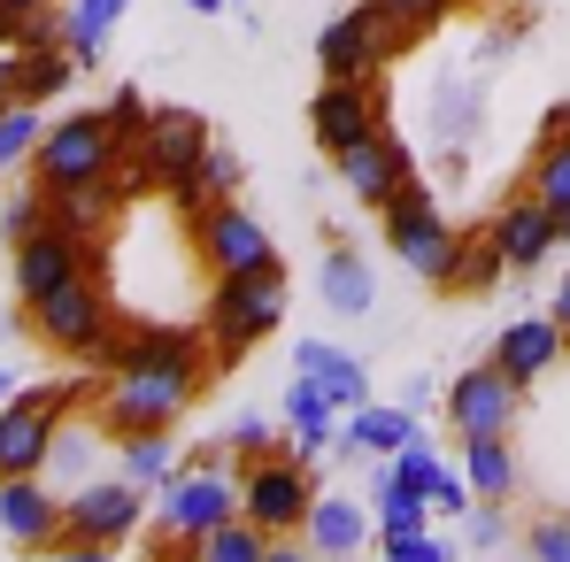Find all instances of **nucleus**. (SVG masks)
<instances>
[{
  "mask_svg": "<svg viewBox=\"0 0 570 562\" xmlns=\"http://www.w3.org/2000/svg\"><path fill=\"white\" fill-rule=\"evenodd\" d=\"M108 393H100V424L116 440L131 432H170L200 393V363H208V339L178 332V324H147L131 339H108Z\"/></svg>",
  "mask_w": 570,
  "mask_h": 562,
  "instance_id": "nucleus-1",
  "label": "nucleus"
},
{
  "mask_svg": "<svg viewBox=\"0 0 570 562\" xmlns=\"http://www.w3.org/2000/svg\"><path fill=\"white\" fill-rule=\"evenodd\" d=\"M285 324V270H255V278H216L208 293V316H200V332H208V347H216V363H239L255 339H271Z\"/></svg>",
  "mask_w": 570,
  "mask_h": 562,
  "instance_id": "nucleus-2",
  "label": "nucleus"
},
{
  "mask_svg": "<svg viewBox=\"0 0 570 562\" xmlns=\"http://www.w3.org/2000/svg\"><path fill=\"white\" fill-rule=\"evenodd\" d=\"M116 155H124V139H116V124H108V108H78V116H62V124H47V139H39V155H31V178H39V193L100 186V178L116 170Z\"/></svg>",
  "mask_w": 570,
  "mask_h": 562,
  "instance_id": "nucleus-3",
  "label": "nucleus"
},
{
  "mask_svg": "<svg viewBox=\"0 0 570 562\" xmlns=\"http://www.w3.org/2000/svg\"><path fill=\"white\" fill-rule=\"evenodd\" d=\"M31 332L62 355H100L116 339V308H108V285L100 270H78L70 285H55L47 300H31Z\"/></svg>",
  "mask_w": 570,
  "mask_h": 562,
  "instance_id": "nucleus-4",
  "label": "nucleus"
},
{
  "mask_svg": "<svg viewBox=\"0 0 570 562\" xmlns=\"http://www.w3.org/2000/svg\"><path fill=\"white\" fill-rule=\"evenodd\" d=\"M416 31L385 8V0H363V8H347L340 23H324V39H316V70L324 78H371L385 55H401Z\"/></svg>",
  "mask_w": 570,
  "mask_h": 562,
  "instance_id": "nucleus-5",
  "label": "nucleus"
},
{
  "mask_svg": "<svg viewBox=\"0 0 570 562\" xmlns=\"http://www.w3.org/2000/svg\"><path fill=\"white\" fill-rule=\"evenodd\" d=\"M78 401V385H23L8 408H0V477H39L55 455V432H62V408Z\"/></svg>",
  "mask_w": 570,
  "mask_h": 562,
  "instance_id": "nucleus-6",
  "label": "nucleus"
},
{
  "mask_svg": "<svg viewBox=\"0 0 570 562\" xmlns=\"http://www.w3.org/2000/svg\"><path fill=\"white\" fill-rule=\"evenodd\" d=\"M308 509H316L308 463H293V455H263V463H247V477H239V516H255L271 540L308 532Z\"/></svg>",
  "mask_w": 570,
  "mask_h": 562,
  "instance_id": "nucleus-7",
  "label": "nucleus"
},
{
  "mask_svg": "<svg viewBox=\"0 0 570 562\" xmlns=\"http://www.w3.org/2000/svg\"><path fill=\"white\" fill-rule=\"evenodd\" d=\"M163 501H155V516H163V532H178V540H200V532H216V524H232L239 516V477H224L216 463H178V477H163L155 485Z\"/></svg>",
  "mask_w": 570,
  "mask_h": 562,
  "instance_id": "nucleus-8",
  "label": "nucleus"
},
{
  "mask_svg": "<svg viewBox=\"0 0 570 562\" xmlns=\"http://www.w3.org/2000/svg\"><path fill=\"white\" fill-rule=\"evenodd\" d=\"M193 247H200V263H208L216 278H255V270L278 263L271 231H263L255 208H239V200H216L208 216H193Z\"/></svg>",
  "mask_w": 570,
  "mask_h": 562,
  "instance_id": "nucleus-9",
  "label": "nucleus"
},
{
  "mask_svg": "<svg viewBox=\"0 0 570 562\" xmlns=\"http://www.w3.org/2000/svg\"><path fill=\"white\" fill-rule=\"evenodd\" d=\"M147 516V485L131 477H94L62 501V540H100V548H124Z\"/></svg>",
  "mask_w": 570,
  "mask_h": 562,
  "instance_id": "nucleus-10",
  "label": "nucleus"
},
{
  "mask_svg": "<svg viewBox=\"0 0 570 562\" xmlns=\"http://www.w3.org/2000/svg\"><path fill=\"white\" fill-rule=\"evenodd\" d=\"M78 270H100V239L62 231L55 216H47L31 239H16V293H23V308H31V300H47L55 285H70Z\"/></svg>",
  "mask_w": 570,
  "mask_h": 562,
  "instance_id": "nucleus-11",
  "label": "nucleus"
},
{
  "mask_svg": "<svg viewBox=\"0 0 570 562\" xmlns=\"http://www.w3.org/2000/svg\"><path fill=\"white\" fill-rule=\"evenodd\" d=\"M517 401H524V385L501 371V363H478L448 385V424L463 432V440H509V424H517Z\"/></svg>",
  "mask_w": 570,
  "mask_h": 562,
  "instance_id": "nucleus-12",
  "label": "nucleus"
},
{
  "mask_svg": "<svg viewBox=\"0 0 570 562\" xmlns=\"http://www.w3.org/2000/svg\"><path fill=\"white\" fill-rule=\"evenodd\" d=\"M385 247H393V255H401V263H409L424 285H448L463 231H455L432 200H409V208H385Z\"/></svg>",
  "mask_w": 570,
  "mask_h": 562,
  "instance_id": "nucleus-13",
  "label": "nucleus"
},
{
  "mask_svg": "<svg viewBox=\"0 0 570 562\" xmlns=\"http://www.w3.org/2000/svg\"><path fill=\"white\" fill-rule=\"evenodd\" d=\"M308 131L324 155H340V147L385 131V100L371 93V78H324V93L308 100Z\"/></svg>",
  "mask_w": 570,
  "mask_h": 562,
  "instance_id": "nucleus-14",
  "label": "nucleus"
},
{
  "mask_svg": "<svg viewBox=\"0 0 570 562\" xmlns=\"http://www.w3.org/2000/svg\"><path fill=\"white\" fill-rule=\"evenodd\" d=\"M332 162H340V178H347V193H355L363 208H385V200H393L401 186H416V162H409V147H401V139H385V131L355 139V147H340Z\"/></svg>",
  "mask_w": 570,
  "mask_h": 562,
  "instance_id": "nucleus-15",
  "label": "nucleus"
},
{
  "mask_svg": "<svg viewBox=\"0 0 570 562\" xmlns=\"http://www.w3.org/2000/svg\"><path fill=\"white\" fill-rule=\"evenodd\" d=\"M0 532L23 555H55L62 548V501L39 477H0Z\"/></svg>",
  "mask_w": 570,
  "mask_h": 562,
  "instance_id": "nucleus-16",
  "label": "nucleus"
},
{
  "mask_svg": "<svg viewBox=\"0 0 570 562\" xmlns=\"http://www.w3.org/2000/svg\"><path fill=\"white\" fill-rule=\"evenodd\" d=\"M570 332L556 324V308L548 316H517V324H501V339H493V363L517 377V385H532V377H548L556 363H563Z\"/></svg>",
  "mask_w": 570,
  "mask_h": 562,
  "instance_id": "nucleus-17",
  "label": "nucleus"
},
{
  "mask_svg": "<svg viewBox=\"0 0 570 562\" xmlns=\"http://www.w3.org/2000/svg\"><path fill=\"white\" fill-rule=\"evenodd\" d=\"M485 231L501 239L509 270H540V263H548V255L563 247V224H556V216H548V208H540L532 193H524V200H509V208H501V216H493Z\"/></svg>",
  "mask_w": 570,
  "mask_h": 562,
  "instance_id": "nucleus-18",
  "label": "nucleus"
},
{
  "mask_svg": "<svg viewBox=\"0 0 570 562\" xmlns=\"http://www.w3.org/2000/svg\"><path fill=\"white\" fill-rule=\"evenodd\" d=\"M308 548L324 562H347L371 548V516H363V501H347V493H316V509H308Z\"/></svg>",
  "mask_w": 570,
  "mask_h": 562,
  "instance_id": "nucleus-19",
  "label": "nucleus"
},
{
  "mask_svg": "<svg viewBox=\"0 0 570 562\" xmlns=\"http://www.w3.org/2000/svg\"><path fill=\"white\" fill-rule=\"evenodd\" d=\"M285 424H293V463H316V447L340 432V401H332L316 377H293V393H285Z\"/></svg>",
  "mask_w": 570,
  "mask_h": 562,
  "instance_id": "nucleus-20",
  "label": "nucleus"
},
{
  "mask_svg": "<svg viewBox=\"0 0 570 562\" xmlns=\"http://www.w3.org/2000/svg\"><path fill=\"white\" fill-rule=\"evenodd\" d=\"M316 293H324L332 316H371V308H379V278H371V263H363L355 247H332V255H324Z\"/></svg>",
  "mask_w": 570,
  "mask_h": 562,
  "instance_id": "nucleus-21",
  "label": "nucleus"
},
{
  "mask_svg": "<svg viewBox=\"0 0 570 562\" xmlns=\"http://www.w3.org/2000/svg\"><path fill=\"white\" fill-rule=\"evenodd\" d=\"M416 440V408H401V401H363V408H347V447H363V455H401Z\"/></svg>",
  "mask_w": 570,
  "mask_h": 562,
  "instance_id": "nucleus-22",
  "label": "nucleus"
},
{
  "mask_svg": "<svg viewBox=\"0 0 570 562\" xmlns=\"http://www.w3.org/2000/svg\"><path fill=\"white\" fill-rule=\"evenodd\" d=\"M301 377H316L340 408H363L371 401V377H363V363L347 355V347H332V339H301Z\"/></svg>",
  "mask_w": 570,
  "mask_h": 562,
  "instance_id": "nucleus-23",
  "label": "nucleus"
},
{
  "mask_svg": "<svg viewBox=\"0 0 570 562\" xmlns=\"http://www.w3.org/2000/svg\"><path fill=\"white\" fill-rule=\"evenodd\" d=\"M8 62H16V100H55L70 93V78H86L70 47H16Z\"/></svg>",
  "mask_w": 570,
  "mask_h": 562,
  "instance_id": "nucleus-24",
  "label": "nucleus"
},
{
  "mask_svg": "<svg viewBox=\"0 0 570 562\" xmlns=\"http://www.w3.org/2000/svg\"><path fill=\"white\" fill-rule=\"evenodd\" d=\"M124 8L131 0H70V55H78V70H100V47H108V31L124 23Z\"/></svg>",
  "mask_w": 570,
  "mask_h": 562,
  "instance_id": "nucleus-25",
  "label": "nucleus"
},
{
  "mask_svg": "<svg viewBox=\"0 0 570 562\" xmlns=\"http://www.w3.org/2000/svg\"><path fill=\"white\" fill-rule=\"evenodd\" d=\"M524 193L563 224V239H570V139H548L540 155H532V178H524Z\"/></svg>",
  "mask_w": 570,
  "mask_h": 562,
  "instance_id": "nucleus-26",
  "label": "nucleus"
},
{
  "mask_svg": "<svg viewBox=\"0 0 570 562\" xmlns=\"http://www.w3.org/2000/svg\"><path fill=\"white\" fill-rule=\"evenodd\" d=\"M463 477H471L478 501H509V493H517V455H509V440H463Z\"/></svg>",
  "mask_w": 570,
  "mask_h": 562,
  "instance_id": "nucleus-27",
  "label": "nucleus"
},
{
  "mask_svg": "<svg viewBox=\"0 0 570 562\" xmlns=\"http://www.w3.org/2000/svg\"><path fill=\"white\" fill-rule=\"evenodd\" d=\"M263 555H271V532L255 516H232V524H216V532L193 540V562H263Z\"/></svg>",
  "mask_w": 570,
  "mask_h": 562,
  "instance_id": "nucleus-28",
  "label": "nucleus"
},
{
  "mask_svg": "<svg viewBox=\"0 0 570 562\" xmlns=\"http://www.w3.org/2000/svg\"><path fill=\"white\" fill-rule=\"evenodd\" d=\"M501 270H509L501 239H493V231H471V239L455 247V270H448V285H455V293H493V285H501Z\"/></svg>",
  "mask_w": 570,
  "mask_h": 562,
  "instance_id": "nucleus-29",
  "label": "nucleus"
},
{
  "mask_svg": "<svg viewBox=\"0 0 570 562\" xmlns=\"http://www.w3.org/2000/svg\"><path fill=\"white\" fill-rule=\"evenodd\" d=\"M432 524V501L416 493V485H393L379 470V540H409V532H424Z\"/></svg>",
  "mask_w": 570,
  "mask_h": 562,
  "instance_id": "nucleus-30",
  "label": "nucleus"
},
{
  "mask_svg": "<svg viewBox=\"0 0 570 562\" xmlns=\"http://www.w3.org/2000/svg\"><path fill=\"white\" fill-rule=\"evenodd\" d=\"M124 477H131V485L178 477V440H170V432H131V440H124Z\"/></svg>",
  "mask_w": 570,
  "mask_h": 562,
  "instance_id": "nucleus-31",
  "label": "nucleus"
},
{
  "mask_svg": "<svg viewBox=\"0 0 570 562\" xmlns=\"http://www.w3.org/2000/svg\"><path fill=\"white\" fill-rule=\"evenodd\" d=\"M39 139H47L39 100H8V108H0V170H23V162L39 155Z\"/></svg>",
  "mask_w": 570,
  "mask_h": 562,
  "instance_id": "nucleus-32",
  "label": "nucleus"
},
{
  "mask_svg": "<svg viewBox=\"0 0 570 562\" xmlns=\"http://www.w3.org/2000/svg\"><path fill=\"white\" fill-rule=\"evenodd\" d=\"M379 555L385 562H463V548H455L448 532L424 524V532H409V540H379Z\"/></svg>",
  "mask_w": 570,
  "mask_h": 562,
  "instance_id": "nucleus-33",
  "label": "nucleus"
},
{
  "mask_svg": "<svg viewBox=\"0 0 570 562\" xmlns=\"http://www.w3.org/2000/svg\"><path fill=\"white\" fill-rule=\"evenodd\" d=\"M440 470H448V463H440L424 440H409V447L385 463V477H393V485H416V493H432V477H440Z\"/></svg>",
  "mask_w": 570,
  "mask_h": 562,
  "instance_id": "nucleus-34",
  "label": "nucleus"
},
{
  "mask_svg": "<svg viewBox=\"0 0 570 562\" xmlns=\"http://www.w3.org/2000/svg\"><path fill=\"white\" fill-rule=\"evenodd\" d=\"M108 124H116V139H124V147H139V139H147V124H155V108H147V93H131V86H124V93L108 100Z\"/></svg>",
  "mask_w": 570,
  "mask_h": 562,
  "instance_id": "nucleus-35",
  "label": "nucleus"
},
{
  "mask_svg": "<svg viewBox=\"0 0 570 562\" xmlns=\"http://www.w3.org/2000/svg\"><path fill=\"white\" fill-rule=\"evenodd\" d=\"M424 501H432V516H471V509H478V493H471V477H463V470H440Z\"/></svg>",
  "mask_w": 570,
  "mask_h": 562,
  "instance_id": "nucleus-36",
  "label": "nucleus"
},
{
  "mask_svg": "<svg viewBox=\"0 0 570 562\" xmlns=\"http://www.w3.org/2000/svg\"><path fill=\"white\" fill-rule=\"evenodd\" d=\"M0 224H8V247H16V239H31V231L47 224V193H39V186H31V193H16V200L0 208Z\"/></svg>",
  "mask_w": 570,
  "mask_h": 562,
  "instance_id": "nucleus-37",
  "label": "nucleus"
},
{
  "mask_svg": "<svg viewBox=\"0 0 570 562\" xmlns=\"http://www.w3.org/2000/svg\"><path fill=\"white\" fill-rule=\"evenodd\" d=\"M463 540H471V548H501V540H509V509H501V501H478L471 516H463Z\"/></svg>",
  "mask_w": 570,
  "mask_h": 562,
  "instance_id": "nucleus-38",
  "label": "nucleus"
},
{
  "mask_svg": "<svg viewBox=\"0 0 570 562\" xmlns=\"http://www.w3.org/2000/svg\"><path fill=\"white\" fill-rule=\"evenodd\" d=\"M524 548H532V562H570V516H540Z\"/></svg>",
  "mask_w": 570,
  "mask_h": 562,
  "instance_id": "nucleus-39",
  "label": "nucleus"
},
{
  "mask_svg": "<svg viewBox=\"0 0 570 562\" xmlns=\"http://www.w3.org/2000/svg\"><path fill=\"white\" fill-rule=\"evenodd\" d=\"M224 447H232L239 463H263V455H271V424H263V416H239V424L224 432Z\"/></svg>",
  "mask_w": 570,
  "mask_h": 562,
  "instance_id": "nucleus-40",
  "label": "nucleus"
},
{
  "mask_svg": "<svg viewBox=\"0 0 570 562\" xmlns=\"http://www.w3.org/2000/svg\"><path fill=\"white\" fill-rule=\"evenodd\" d=\"M200 186H208V200H224V193H239V155H224V147H208V162H200Z\"/></svg>",
  "mask_w": 570,
  "mask_h": 562,
  "instance_id": "nucleus-41",
  "label": "nucleus"
},
{
  "mask_svg": "<svg viewBox=\"0 0 570 562\" xmlns=\"http://www.w3.org/2000/svg\"><path fill=\"white\" fill-rule=\"evenodd\" d=\"M385 8H393V16H401L409 31H432V23H440V16H448L455 0H385Z\"/></svg>",
  "mask_w": 570,
  "mask_h": 562,
  "instance_id": "nucleus-42",
  "label": "nucleus"
},
{
  "mask_svg": "<svg viewBox=\"0 0 570 562\" xmlns=\"http://www.w3.org/2000/svg\"><path fill=\"white\" fill-rule=\"evenodd\" d=\"M47 562H116V548H100V540H62Z\"/></svg>",
  "mask_w": 570,
  "mask_h": 562,
  "instance_id": "nucleus-43",
  "label": "nucleus"
},
{
  "mask_svg": "<svg viewBox=\"0 0 570 562\" xmlns=\"http://www.w3.org/2000/svg\"><path fill=\"white\" fill-rule=\"evenodd\" d=\"M16 31H23V16H16V8H0V55L16 47Z\"/></svg>",
  "mask_w": 570,
  "mask_h": 562,
  "instance_id": "nucleus-44",
  "label": "nucleus"
},
{
  "mask_svg": "<svg viewBox=\"0 0 570 562\" xmlns=\"http://www.w3.org/2000/svg\"><path fill=\"white\" fill-rule=\"evenodd\" d=\"M548 308H556V324L570 332V270H563V285H556V300H548Z\"/></svg>",
  "mask_w": 570,
  "mask_h": 562,
  "instance_id": "nucleus-45",
  "label": "nucleus"
},
{
  "mask_svg": "<svg viewBox=\"0 0 570 562\" xmlns=\"http://www.w3.org/2000/svg\"><path fill=\"white\" fill-rule=\"evenodd\" d=\"M8 55H16V47H8ZM8 55H0V108L16 100V62H8Z\"/></svg>",
  "mask_w": 570,
  "mask_h": 562,
  "instance_id": "nucleus-46",
  "label": "nucleus"
},
{
  "mask_svg": "<svg viewBox=\"0 0 570 562\" xmlns=\"http://www.w3.org/2000/svg\"><path fill=\"white\" fill-rule=\"evenodd\" d=\"M263 562H324V555H316V548H271Z\"/></svg>",
  "mask_w": 570,
  "mask_h": 562,
  "instance_id": "nucleus-47",
  "label": "nucleus"
},
{
  "mask_svg": "<svg viewBox=\"0 0 570 562\" xmlns=\"http://www.w3.org/2000/svg\"><path fill=\"white\" fill-rule=\"evenodd\" d=\"M0 8H16V16H39V8H55V0H0Z\"/></svg>",
  "mask_w": 570,
  "mask_h": 562,
  "instance_id": "nucleus-48",
  "label": "nucleus"
},
{
  "mask_svg": "<svg viewBox=\"0 0 570 562\" xmlns=\"http://www.w3.org/2000/svg\"><path fill=\"white\" fill-rule=\"evenodd\" d=\"M16 393H23V385H16V371H0V408H8Z\"/></svg>",
  "mask_w": 570,
  "mask_h": 562,
  "instance_id": "nucleus-49",
  "label": "nucleus"
},
{
  "mask_svg": "<svg viewBox=\"0 0 570 562\" xmlns=\"http://www.w3.org/2000/svg\"><path fill=\"white\" fill-rule=\"evenodd\" d=\"M193 16H216V8H232V0H186Z\"/></svg>",
  "mask_w": 570,
  "mask_h": 562,
  "instance_id": "nucleus-50",
  "label": "nucleus"
},
{
  "mask_svg": "<svg viewBox=\"0 0 570 562\" xmlns=\"http://www.w3.org/2000/svg\"><path fill=\"white\" fill-rule=\"evenodd\" d=\"M0 247H8V224H0Z\"/></svg>",
  "mask_w": 570,
  "mask_h": 562,
  "instance_id": "nucleus-51",
  "label": "nucleus"
},
{
  "mask_svg": "<svg viewBox=\"0 0 570 562\" xmlns=\"http://www.w3.org/2000/svg\"><path fill=\"white\" fill-rule=\"evenodd\" d=\"M0 332H8V316H0Z\"/></svg>",
  "mask_w": 570,
  "mask_h": 562,
  "instance_id": "nucleus-52",
  "label": "nucleus"
}]
</instances>
